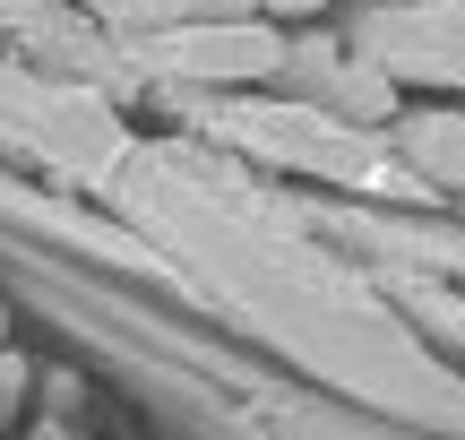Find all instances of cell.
Listing matches in <instances>:
<instances>
[{"label": "cell", "instance_id": "6da1fadb", "mask_svg": "<svg viewBox=\"0 0 465 440\" xmlns=\"http://www.w3.org/2000/svg\"><path fill=\"white\" fill-rule=\"evenodd\" d=\"M414 165H440V173H457V182H465V121L457 113L414 121Z\"/></svg>", "mask_w": 465, "mask_h": 440}, {"label": "cell", "instance_id": "277c9868", "mask_svg": "<svg viewBox=\"0 0 465 440\" xmlns=\"http://www.w3.org/2000/svg\"><path fill=\"white\" fill-rule=\"evenodd\" d=\"M276 9H319V0H276Z\"/></svg>", "mask_w": 465, "mask_h": 440}, {"label": "cell", "instance_id": "3957f363", "mask_svg": "<svg viewBox=\"0 0 465 440\" xmlns=\"http://www.w3.org/2000/svg\"><path fill=\"white\" fill-rule=\"evenodd\" d=\"M190 9H207V17H242L250 0H190Z\"/></svg>", "mask_w": 465, "mask_h": 440}, {"label": "cell", "instance_id": "7a4b0ae2", "mask_svg": "<svg viewBox=\"0 0 465 440\" xmlns=\"http://www.w3.org/2000/svg\"><path fill=\"white\" fill-rule=\"evenodd\" d=\"M17 389H26V363H17V355H0V406H17Z\"/></svg>", "mask_w": 465, "mask_h": 440}]
</instances>
